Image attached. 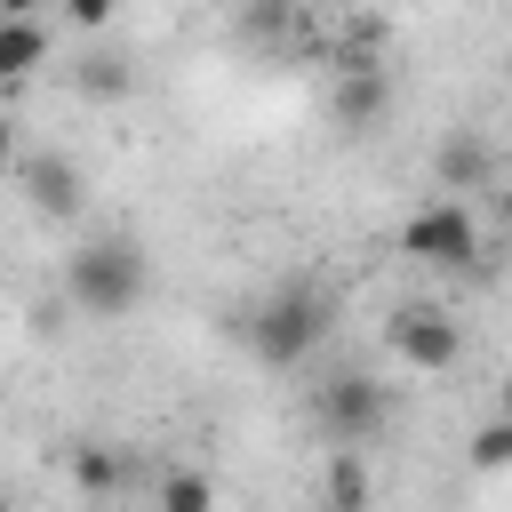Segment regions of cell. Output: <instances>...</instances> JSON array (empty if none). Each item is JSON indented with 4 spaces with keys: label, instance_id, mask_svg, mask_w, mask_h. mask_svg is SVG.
Masks as SVG:
<instances>
[{
    "label": "cell",
    "instance_id": "obj_13",
    "mask_svg": "<svg viewBox=\"0 0 512 512\" xmlns=\"http://www.w3.org/2000/svg\"><path fill=\"white\" fill-rule=\"evenodd\" d=\"M72 472H80V488H120V480H128V456H120V448H80Z\"/></svg>",
    "mask_w": 512,
    "mask_h": 512
},
{
    "label": "cell",
    "instance_id": "obj_9",
    "mask_svg": "<svg viewBox=\"0 0 512 512\" xmlns=\"http://www.w3.org/2000/svg\"><path fill=\"white\" fill-rule=\"evenodd\" d=\"M384 104H392V80H384V72H344V80H336V120H344V128L384 120Z\"/></svg>",
    "mask_w": 512,
    "mask_h": 512
},
{
    "label": "cell",
    "instance_id": "obj_6",
    "mask_svg": "<svg viewBox=\"0 0 512 512\" xmlns=\"http://www.w3.org/2000/svg\"><path fill=\"white\" fill-rule=\"evenodd\" d=\"M376 480H368V456L360 448H328L320 464V512H368Z\"/></svg>",
    "mask_w": 512,
    "mask_h": 512
},
{
    "label": "cell",
    "instance_id": "obj_4",
    "mask_svg": "<svg viewBox=\"0 0 512 512\" xmlns=\"http://www.w3.org/2000/svg\"><path fill=\"white\" fill-rule=\"evenodd\" d=\"M384 416H392V392H384L376 376H360V368H344V376H328V384L312 392V424H320V440H336V448H360L368 432H384Z\"/></svg>",
    "mask_w": 512,
    "mask_h": 512
},
{
    "label": "cell",
    "instance_id": "obj_14",
    "mask_svg": "<svg viewBox=\"0 0 512 512\" xmlns=\"http://www.w3.org/2000/svg\"><path fill=\"white\" fill-rule=\"evenodd\" d=\"M496 216H504V232H512V184H504V192H496Z\"/></svg>",
    "mask_w": 512,
    "mask_h": 512
},
{
    "label": "cell",
    "instance_id": "obj_5",
    "mask_svg": "<svg viewBox=\"0 0 512 512\" xmlns=\"http://www.w3.org/2000/svg\"><path fill=\"white\" fill-rule=\"evenodd\" d=\"M384 344H392V360H400L408 376H448V368L464 360V328H456L440 304H400L392 328H384Z\"/></svg>",
    "mask_w": 512,
    "mask_h": 512
},
{
    "label": "cell",
    "instance_id": "obj_8",
    "mask_svg": "<svg viewBox=\"0 0 512 512\" xmlns=\"http://www.w3.org/2000/svg\"><path fill=\"white\" fill-rule=\"evenodd\" d=\"M24 192L40 216H72L80 208V168L72 160H24Z\"/></svg>",
    "mask_w": 512,
    "mask_h": 512
},
{
    "label": "cell",
    "instance_id": "obj_1",
    "mask_svg": "<svg viewBox=\"0 0 512 512\" xmlns=\"http://www.w3.org/2000/svg\"><path fill=\"white\" fill-rule=\"evenodd\" d=\"M320 336H328V296H320L312 280L272 288V296L240 320V344H248L264 368H304V360L320 352Z\"/></svg>",
    "mask_w": 512,
    "mask_h": 512
},
{
    "label": "cell",
    "instance_id": "obj_7",
    "mask_svg": "<svg viewBox=\"0 0 512 512\" xmlns=\"http://www.w3.org/2000/svg\"><path fill=\"white\" fill-rule=\"evenodd\" d=\"M40 56H48V24H40L24 0H16V8H0V72H8V80H24Z\"/></svg>",
    "mask_w": 512,
    "mask_h": 512
},
{
    "label": "cell",
    "instance_id": "obj_3",
    "mask_svg": "<svg viewBox=\"0 0 512 512\" xmlns=\"http://www.w3.org/2000/svg\"><path fill=\"white\" fill-rule=\"evenodd\" d=\"M400 248L416 264H440V272H480V216L464 200H424L408 224H400Z\"/></svg>",
    "mask_w": 512,
    "mask_h": 512
},
{
    "label": "cell",
    "instance_id": "obj_2",
    "mask_svg": "<svg viewBox=\"0 0 512 512\" xmlns=\"http://www.w3.org/2000/svg\"><path fill=\"white\" fill-rule=\"evenodd\" d=\"M144 248L136 240H88L72 264H64V296L80 304V312H96V320H112V312H128V304H144Z\"/></svg>",
    "mask_w": 512,
    "mask_h": 512
},
{
    "label": "cell",
    "instance_id": "obj_10",
    "mask_svg": "<svg viewBox=\"0 0 512 512\" xmlns=\"http://www.w3.org/2000/svg\"><path fill=\"white\" fill-rule=\"evenodd\" d=\"M432 168H440V184H448V200H456V192H472V184L488 176V144H480V136H440Z\"/></svg>",
    "mask_w": 512,
    "mask_h": 512
},
{
    "label": "cell",
    "instance_id": "obj_12",
    "mask_svg": "<svg viewBox=\"0 0 512 512\" xmlns=\"http://www.w3.org/2000/svg\"><path fill=\"white\" fill-rule=\"evenodd\" d=\"M464 456H472V472H504V464H512V424H504V416H488V424L464 440Z\"/></svg>",
    "mask_w": 512,
    "mask_h": 512
},
{
    "label": "cell",
    "instance_id": "obj_11",
    "mask_svg": "<svg viewBox=\"0 0 512 512\" xmlns=\"http://www.w3.org/2000/svg\"><path fill=\"white\" fill-rule=\"evenodd\" d=\"M160 512H216V480H208V472H184V464H176V472L160 480Z\"/></svg>",
    "mask_w": 512,
    "mask_h": 512
},
{
    "label": "cell",
    "instance_id": "obj_15",
    "mask_svg": "<svg viewBox=\"0 0 512 512\" xmlns=\"http://www.w3.org/2000/svg\"><path fill=\"white\" fill-rule=\"evenodd\" d=\"M496 416H504V424H512V376H504V392H496Z\"/></svg>",
    "mask_w": 512,
    "mask_h": 512
}]
</instances>
